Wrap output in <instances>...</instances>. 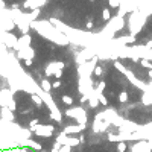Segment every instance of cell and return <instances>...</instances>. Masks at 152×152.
I'll return each mask as SVG.
<instances>
[{"label":"cell","mask_w":152,"mask_h":152,"mask_svg":"<svg viewBox=\"0 0 152 152\" xmlns=\"http://www.w3.org/2000/svg\"><path fill=\"white\" fill-rule=\"evenodd\" d=\"M93 28V21H88L87 23V29H91Z\"/></svg>","instance_id":"obj_18"},{"label":"cell","mask_w":152,"mask_h":152,"mask_svg":"<svg viewBox=\"0 0 152 152\" xmlns=\"http://www.w3.org/2000/svg\"><path fill=\"white\" fill-rule=\"evenodd\" d=\"M12 102V97L9 91H0V105L2 106H9V103Z\"/></svg>","instance_id":"obj_3"},{"label":"cell","mask_w":152,"mask_h":152,"mask_svg":"<svg viewBox=\"0 0 152 152\" xmlns=\"http://www.w3.org/2000/svg\"><path fill=\"white\" fill-rule=\"evenodd\" d=\"M125 151H126V143L120 141L119 145H117V152H125Z\"/></svg>","instance_id":"obj_12"},{"label":"cell","mask_w":152,"mask_h":152,"mask_svg":"<svg viewBox=\"0 0 152 152\" xmlns=\"http://www.w3.org/2000/svg\"><path fill=\"white\" fill-rule=\"evenodd\" d=\"M146 49H152V41H148V43H146Z\"/></svg>","instance_id":"obj_19"},{"label":"cell","mask_w":152,"mask_h":152,"mask_svg":"<svg viewBox=\"0 0 152 152\" xmlns=\"http://www.w3.org/2000/svg\"><path fill=\"white\" fill-rule=\"evenodd\" d=\"M105 85H106L105 82H101V84H99V87H97V91H99V93H102V91L105 90Z\"/></svg>","instance_id":"obj_14"},{"label":"cell","mask_w":152,"mask_h":152,"mask_svg":"<svg viewBox=\"0 0 152 152\" xmlns=\"http://www.w3.org/2000/svg\"><path fill=\"white\" fill-rule=\"evenodd\" d=\"M138 62L141 64V67H146V69L152 70V61H149V59H143V58H141Z\"/></svg>","instance_id":"obj_8"},{"label":"cell","mask_w":152,"mask_h":152,"mask_svg":"<svg viewBox=\"0 0 152 152\" xmlns=\"http://www.w3.org/2000/svg\"><path fill=\"white\" fill-rule=\"evenodd\" d=\"M34 132H37L38 136H46V137H49V136H52V131H53V128L52 126H46V125H44V126H38L37 128H34L32 129Z\"/></svg>","instance_id":"obj_2"},{"label":"cell","mask_w":152,"mask_h":152,"mask_svg":"<svg viewBox=\"0 0 152 152\" xmlns=\"http://www.w3.org/2000/svg\"><path fill=\"white\" fill-rule=\"evenodd\" d=\"M108 5H110V8H119L120 6V0H108Z\"/></svg>","instance_id":"obj_11"},{"label":"cell","mask_w":152,"mask_h":152,"mask_svg":"<svg viewBox=\"0 0 152 152\" xmlns=\"http://www.w3.org/2000/svg\"><path fill=\"white\" fill-rule=\"evenodd\" d=\"M93 75H94V76H101V75H102V67H101V66H96L94 70H93Z\"/></svg>","instance_id":"obj_13"},{"label":"cell","mask_w":152,"mask_h":152,"mask_svg":"<svg viewBox=\"0 0 152 152\" xmlns=\"http://www.w3.org/2000/svg\"><path fill=\"white\" fill-rule=\"evenodd\" d=\"M62 67H64L62 62H50L46 69V76H55V73L58 70H61Z\"/></svg>","instance_id":"obj_1"},{"label":"cell","mask_w":152,"mask_h":152,"mask_svg":"<svg viewBox=\"0 0 152 152\" xmlns=\"http://www.w3.org/2000/svg\"><path fill=\"white\" fill-rule=\"evenodd\" d=\"M41 88H43V91L49 93V91L52 90V84L47 81V79H43V81H41Z\"/></svg>","instance_id":"obj_5"},{"label":"cell","mask_w":152,"mask_h":152,"mask_svg":"<svg viewBox=\"0 0 152 152\" xmlns=\"http://www.w3.org/2000/svg\"><path fill=\"white\" fill-rule=\"evenodd\" d=\"M31 99L35 102V105H37V106H41V105H43V99H41L38 94H31Z\"/></svg>","instance_id":"obj_7"},{"label":"cell","mask_w":152,"mask_h":152,"mask_svg":"<svg viewBox=\"0 0 152 152\" xmlns=\"http://www.w3.org/2000/svg\"><path fill=\"white\" fill-rule=\"evenodd\" d=\"M23 64H24L26 67H32V59H31V58H29V59H24Z\"/></svg>","instance_id":"obj_15"},{"label":"cell","mask_w":152,"mask_h":152,"mask_svg":"<svg viewBox=\"0 0 152 152\" xmlns=\"http://www.w3.org/2000/svg\"><path fill=\"white\" fill-rule=\"evenodd\" d=\"M61 101L64 102L67 106H70V105H73V97H70V96H62L61 97Z\"/></svg>","instance_id":"obj_10"},{"label":"cell","mask_w":152,"mask_h":152,"mask_svg":"<svg viewBox=\"0 0 152 152\" xmlns=\"http://www.w3.org/2000/svg\"><path fill=\"white\" fill-rule=\"evenodd\" d=\"M119 102H120V103H126V102H128V93H126V91H120V94H119Z\"/></svg>","instance_id":"obj_9"},{"label":"cell","mask_w":152,"mask_h":152,"mask_svg":"<svg viewBox=\"0 0 152 152\" xmlns=\"http://www.w3.org/2000/svg\"><path fill=\"white\" fill-rule=\"evenodd\" d=\"M102 19L105 21H110L111 20V12H110V8H103V11H102Z\"/></svg>","instance_id":"obj_6"},{"label":"cell","mask_w":152,"mask_h":152,"mask_svg":"<svg viewBox=\"0 0 152 152\" xmlns=\"http://www.w3.org/2000/svg\"><path fill=\"white\" fill-rule=\"evenodd\" d=\"M85 128V125H76V126H67L64 129V134H70V132H81Z\"/></svg>","instance_id":"obj_4"},{"label":"cell","mask_w":152,"mask_h":152,"mask_svg":"<svg viewBox=\"0 0 152 152\" xmlns=\"http://www.w3.org/2000/svg\"><path fill=\"white\" fill-rule=\"evenodd\" d=\"M12 152H19V151H12Z\"/></svg>","instance_id":"obj_20"},{"label":"cell","mask_w":152,"mask_h":152,"mask_svg":"<svg viewBox=\"0 0 152 152\" xmlns=\"http://www.w3.org/2000/svg\"><path fill=\"white\" fill-rule=\"evenodd\" d=\"M61 76H62V69H61V70H58L56 73H55V79H61Z\"/></svg>","instance_id":"obj_17"},{"label":"cell","mask_w":152,"mask_h":152,"mask_svg":"<svg viewBox=\"0 0 152 152\" xmlns=\"http://www.w3.org/2000/svg\"><path fill=\"white\" fill-rule=\"evenodd\" d=\"M59 87H61V81H59V79H56V81L52 84V88H59Z\"/></svg>","instance_id":"obj_16"}]
</instances>
